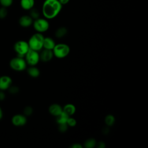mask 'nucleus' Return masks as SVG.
Returning <instances> with one entry per match:
<instances>
[{"instance_id":"f257e3e1","label":"nucleus","mask_w":148,"mask_h":148,"mask_svg":"<svg viewBox=\"0 0 148 148\" xmlns=\"http://www.w3.org/2000/svg\"><path fill=\"white\" fill-rule=\"evenodd\" d=\"M62 8V5L58 0H45L42 6V13L45 18L51 20L59 14Z\"/></svg>"},{"instance_id":"f03ea898","label":"nucleus","mask_w":148,"mask_h":148,"mask_svg":"<svg viewBox=\"0 0 148 148\" xmlns=\"http://www.w3.org/2000/svg\"><path fill=\"white\" fill-rule=\"evenodd\" d=\"M44 38V36L42 33L36 32L33 34L28 42L29 49L40 51L43 49Z\"/></svg>"},{"instance_id":"7ed1b4c3","label":"nucleus","mask_w":148,"mask_h":148,"mask_svg":"<svg viewBox=\"0 0 148 148\" xmlns=\"http://www.w3.org/2000/svg\"><path fill=\"white\" fill-rule=\"evenodd\" d=\"M52 50L54 56L61 59L68 56L70 53V47L66 43H60L56 44Z\"/></svg>"},{"instance_id":"20e7f679","label":"nucleus","mask_w":148,"mask_h":148,"mask_svg":"<svg viewBox=\"0 0 148 148\" xmlns=\"http://www.w3.org/2000/svg\"><path fill=\"white\" fill-rule=\"evenodd\" d=\"M32 25L36 32H39L42 34L47 31L50 27L48 20L45 18V17H39L36 19L34 20Z\"/></svg>"},{"instance_id":"39448f33","label":"nucleus","mask_w":148,"mask_h":148,"mask_svg":"<svg viewBox=\"0 0 148 148\" xmlns=\"http://www.w3.org/2000/svg\"><path fill=\"white\" fill-rule=\"evenodd\" d=\"M9 65L14 71L20 72L26 69L27 64L24 57L17 56L10 60Z\"/></svg>"},{"instance_id":"423d86ee","label":"nucleus","mask_w":148,"mask_h":148,"mask_svg":"<svg viewBox=\"0 0 148 148\" xmlns=\"http://www.w3.org/2000/svg\"><path fill=\"white\" fill-rule=\"evenodd\" d=\"M24 57L27 64L29 66H35L40 61L39 51L31 49H29Z\"/></svg>"},{"instance_id":"0eeeda50","label":"nucleus","mask_w":148,"mask_h":148,"mask_svg":"<svg viewBox=\"0 0 148 148\" xmlns=\"http://www.w3.org/2000/svg\"><path fill=\"white\" fill-rule=\"evenodd\" d=\"M29 49V47L28 42L23 40H18L14 45V50L16 52L17 56L19 57H24Z\"/></svg>"},{"instance_id":"6e6552de","label":"nucleus","mask_w":148,"mask_h":148,"mask_svg":"<svg viewBox=\"0 0 148 148\" xmlns=\"http://www.w3.org/2000/svg\"><path fill=\"white\" fill-rule=\"evenodd\" d=\"M27 117L24 114H17L14 115L12 118V124L16 127L24 125L27 123Z\"/></svg>"},{"instance_id":"1a4fd4ad","label":"nucleus","mask_w":148,"mask_h":148,"mask_svg":"<svg viewBox=\"0 0 148 148\" xmlns=\"http://www.w3.org/2000/svg\"><path fill=\"white\" fill-rule=\"evenodd\" d=\"M40 51H41L39 53V58H40V60L42 61V62H49L54 57V54L52 50L42 49Z\"/></svg>"},{"instance_id":"9d476101","label":"nucleus","mask_w":148,"mask_h":148,"mask_svg":"<svg viewBox=\"0 0 148 148\" xmlns=\"http://www.w3.org/2000/svg\"><path fill=\"white\" fill-rule=\"evenodd\" d=\"M12 83V80L10 77L3 75L0 77V90L3 91L8 90Z\"/></svg>"},{"instance_id":"9b49d317","label":"nucleus","mask_w":148,"mask_h":148,"mask_svg":"<svg viewBox=\"0 0 148 148\" xmlns=\"http://www.w3.org/2000/svg\"><path fill=\"white\" fill-rule=\"evenodd\" d=\"M34 20L29 15H23L18 20V23L20 26L24 28H27L32 25Z\"/></svg>"},{"instance_id":"f8f14e48","label":"nucleus","mask_w":148,"mask_h":148,"mask_svg":"<svg viewBox=\"0 0 148 148\" xmlns=\"http://www.w3.org/2000/svg\"><path fill=\"white\" fill-rule=\"evenodd\" d=\"M62 112V107L58 103H53L49 107V112L52 116H57Z\"/></svg>"},{"instance_id":"ddd939ff","label":"nucleus","mask_w":148,"mask_h":148,"mask_svg":"<svg viewBox=\"0 0 148 148\" xmlns=\"http://www.w3.org/2000/svg\"><path fill=\"white\" fill-rule=\"evenodd\" d=\"M56 45L54 40L51 37H45L43 43V49L53 50Z\"/></svg>"},{"instance_id":"4468645a","label":"nucleus","mask_w":148,"mask_h":148,"mask_svg":"<svg viewBox=\"0 0 148 148\" xmlns=\"http://www.w3.org/2000/svg\"><path fill=\"white\" fill-rule=\"evenodd\" d=\"M76 107L72 103H66L62 107V111L68 116H72L76 112Z\"/></svg>"},{"instance_id":"2eb2a0df","label":"nucleus","mask_w":148,"mask_h":148,"mask_svg":"<svg viewBox=\"0 0 148 148\" xmlns=\"http://www.w3.org/2000/svg\"><path fill=\"white\" fill-rule=\"evenodd\" d=\"M35 0H20L21 8L25 10H29L34 7Z\"/></svg>"},{"instance_id":"dca6fc26","label":"nucleus","mask_w":148,"mask_h":148,"mask_svg":"<svg viewBox=\"0 0 148 148\" xmlns=\"http://www.w3.org/2000/svg\"><path fill=\"white\" fill-rule=\"evenodd\" d=\"M27 73L32 77L36 78L40 75V71L38 68L35 66H29L27 69Z\"/></svg>"},{"instance_id":"f3484780","label":"nucleus","mask_w":148,"mask_h":148,"mask_svg":"<svg viewBox=\"0 0 148 148\" xmlns=\"http://www.w3.org/2000/svg\"><path fill=\"white\" fill-rule=\"evenodd\" d=\"M68 32V30L65 27H60L58 28L55 32V36L57 38H62L64 37Z\"/></svg>"},{"instance_id":"a211bd4d","label":"nucleus","mask_w":148,"mask_h":148,"mask_svg":"<svg viewBox=\"0 0 148 148\" xmlns=\"http://www.w3.org/2000/svg\"><path fill=\"white\" fill-rule=\"evenodd\" d=\"M69 117V116H68L65 113H64L63 111L56 116V121L58 124H62V123H66V121Z\"/></svg>"},{"instance_id":"6ab92c4d","label":"nucleus","mask_w":148,"mask_h":148,"mask_svg":"<svg viewBox=\"0 0 148 148\" xmlns=\"http://www.w3.org/2000/svg\"><path fill=\"white\" fill-rule=\"evenodd\" d=\"M97 140L92 138L87 139L84 142V146L86 148H93L96 146Z\"/></svg>"},{"instance_id":"aec40b11","label":"nucleus","mask_w":148,"mask_h":148,"mask_svg":"<svg viewBox=\"0 0 148 148\" xmlns=\"http://www.w3.org/2000/svg\"><path fill=\"white\" fill-rule=\"evenodd\" d=\"M105 123L107 126H112L115 123V117L112 114H108L105 118Z\"/></svg>"},{"instance_id":"412c9836","label":"nucleus","mask_w":148,"mask_h":148,"mask_svg":"<svg viewBox=\"0 0 148 148\" xmlns=\"http://www.w3.org/2000/svg\"><path fill=\"white\" fill-rule=\"evenodd\" d=\"M29 11H30V12H29V15L32 18L33 20L36 19V18L39 17L40 13H39V12L37 9H34L33 8L32 9L29 10Z\"/></svg>"},{"instance_id":"4be33fe9","label":"nucleus","mask_w":148,"mask_h":148,"mask_svg":"<svg viewBox=\"0 0 148 148\" xmlns=\"http://www.w3.org/2000/svg\"><path fill=\"white\" fill-rule=\"evenodd\" d=\"M66 123L67 124L68 127H75L76 125L77 121H76V120L75 118L72 117V116H69Z\"/></svg>"},{"instance_id":"5701e85b","label":"nucleus","mask_w":148,"mask_h":148,"mask_svg":"<svg viewBox=\"0 0 148 148\" xmlns=\"http://www.w3.org/2000/svg\"><path fill=\"white\" fill-rule=\"evenodd\" d=\"M13 2V0H0V4L2 6L8 8L10 6Z\"/></svg>"},{"instance_id":"b1692460","label":"nucleus","mask_w":148,"mask_h":148,"mask_svg":"<svg viewBox=\"0 0 148 148\" xmlns=\"http://www.w3.org/2000/svg\"><path fill=\"white\" fill-rule=\"evenodd\" d=\"M32 112H33V109L30 106H27L24 109V114L25 116H31L32 114Z\"/></svg>"},{"instance_id":"393cba45","label":"nucleus","mask_w":148,"mask_h":148,"mask_svg":"<svg viewBox=\"0 0 148 148\" xmlns=\"http://www.w3.org/2000/svg\"><path fill=\"white\" fill-rule=\"evenodd\" d=\"M8 15V10L6 8L2 6L0 8V18H5Z\"/></svg>"},{"instance_id":"a878e982","label":"nucleus","mask_w":148,"mask_h":148,"mask_svg":"<svg viewBox=\"0 0 148 148\" xmlns=\"http://www.w3.org/2000/svg\"><path fill=\"white\" fill-rule=\"evenodd\" d=\"M58 124V130L61 132H65L67 131L68 125L66 123H62V124Z\"/></svg>"},{"instance_id":"bb28decb","label":"nucleus","mask_w":148,"mask_h":148,"mask_svg":"<svg viewBox=\"0 0 148 148\" xmlns=\"http://www.w3.org/2000/svg\"><path fill=\"white\" fill-rule=\"evenodd\" d=\"M8 89H9L10 92L12 93V94H13L17 93L18 92V91H19L18 88L17 87H16V86H11Z\"/></svg>"},{"instance_id":"cd10ccee","label":"nucleus","mask_w":148,"mask_h":148,"mask_svg":"<svg viewBox=\"0 0 148 148\" xmlns=\"http://www.w3.org/2000/svg\"><path fill=\"white\" fill-rule=\"evenodd\" d=\"M96 146L97 147L99 148H103L105 147V144L103 141H99L98 142H97Z\"/></svg>"},{"instance_id":"c85d7f7f","label":"nucleus","mask_w":148,"mask_h":148,"mask_svg":"<svg viewBox=\"0 0 148 148\" xmlns=\"http://www.w3.org/2000/svg\"><path fill=\"white\" fill-rule=\"evenodd\" d=\"M71 147L72 148H82L83 146L82 145H80V143H73L71 146Z\"/></svg>"},{"instance_id":"c756f323","label":"nucleus","mask_w":148,"mask_h":148,"mask_svg":"<svg viewBox=\"0 0 148 148\" xmlns=\"http://www.w3.org/2000/svg\"><path fill=\"white\" fill-rule=\"evenodd\" d=\"M58 1L62 5H64L68 4L70 0H58Z\"/></svg>"},{"instance_id":"7c9ffc66","label":"nucleus","mask_w":148,"mask_h":148,"mask_svg":"<svg viewBox=\"0 0 148 148\" xmlns=\"http://www.w3.org/2000/svg\"><path fill=\"white\" fill-rule=\"evenodd\" d=\"M5 98V94L3 92H2V90L0 91V101H2Z\"/></svg>"},{"instance_id":"2f4dec72","label":"nucleus","mask_w":148,"mask_h":148,"mask_svg":"<svg viewBox=\"0 0 148 148\" xmlns=\"http://www.w3.org/2000/svg\"><path fill=\"white\" fill-rule=\"evenodd\" d=\"M2 117H3V112L1 108L0 107V120L2 118Z\"/></svg>"}]
</instances>
